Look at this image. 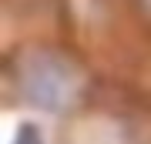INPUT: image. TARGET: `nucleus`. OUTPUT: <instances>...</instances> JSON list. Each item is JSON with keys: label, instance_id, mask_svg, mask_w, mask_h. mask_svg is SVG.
I'll use <instances>...</instances> for the list:
<instances>
[{"label": "nucleus", "instance_id": "obj_1", "mask_svg": "<svg viewBox=\"0 0 151 144\" xmlns=\"http://www.w3.org/2000/svg\"><path fill=\"white\" fill-rule=\"evenodd\" d=\"M20 94L40 111H60L74 91V70L64 57L54 54H34L20 67Z\"/></svg>", "mask_w": 151, "mask_h": 144}, {"label": "nucleus", "instance_id": "obj_2", "mask_svg": "<svg viewBox=\"0 0 151 144\" xmlns=\"http://www.w3.org/2000/svg\"><path fill=\"white\" fill-rule=\"evenodd\" d=\"M14 144H44V138H40V131L34 128V124H24V128L17 131Z\"/></svg>", "mask_w": 151, "mask_h": 144}]
</instances>
